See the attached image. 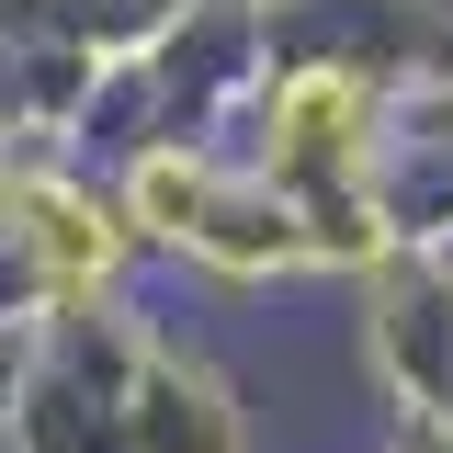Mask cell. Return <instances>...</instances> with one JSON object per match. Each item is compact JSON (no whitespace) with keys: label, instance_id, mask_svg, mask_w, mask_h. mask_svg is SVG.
I'll return each mask as SVG.
<instances>
[{"label":"cell","instance_id":"1","mask_svg":"<svg viewBox=\"0 0 453 453\" xmlns=\"http://www.w3.org/2000/svg\"><path fill=\"white\" fill-rule=\"evenodd\" d=\"M46 250H57V273H68V283H80V273H103V261H113L103 216H80V204H46Z\"/></svg>","mask_w":453,"mask_h":453}]
</instances>
